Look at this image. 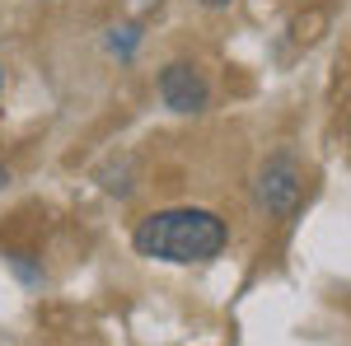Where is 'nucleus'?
Wrapping results in <instances>:
<instances>
[{
	"instance_id": "f03ea898",
	"label": "nucleus",
	"mask_w": 351,
	"mask_h": 346,
	"mask_svg": "<svg viewBox=\"0 0 351 346\" xmlns=\"http://www.w3.org/2000/svg\"><path fill=\"white\" fill-rule=\"evenodd\" d=\"M300 192H304V173L291 155H271L258 173V206L267 215H291L300 206Z\"/></svg>"
},
{
	"instance_id": "f257e3e1",
	"label": "nucleus",
	"mask_w": 351,
	"mask_h": 346,
	"mask_svg": "<svg viewBox=\"0 0 351 346\" xmlns=\"http://www.w3.org/2000/svg\"><path fill=\"white\" fill-rule=\"evenodd\" d=\"M136 253L141 258H155V262H211L220 258V248L230 243V230L216 211H202V206H173V211H155L136 225Z\"/></svg>"
},
{
	"instance_id": "20e7f679",
	"label": "nucleus",
	"mask_w": 351,
	"mask_h": 346,
	"mask_svg": "<svg viewBox=\"0 0 351 346\" xmlns=\"http://www.w3.org/2000/svg\"><path fill=\"white\" fill-rule=\"evenodd\" d=\"M197 5H206V10H225L230 0H197Z\"/></svg>"
},
{
	"instance_id": "39448f33",
	"label": "nucleus",
	"mask_w": 351,
	"mask_h": 346,
	"mask_svg": "<svg viewBox=\"0 0 351 346\" xmlns=\"http://www.w3.org/2000/svg\"><path fill=\"white\" fill-rule=\"evenodd\" d=\"M5 183H10V173H5V164H0V187H5Z\"/></svg>"
},
{
	"instance_id": "423d86ee",
	"label": "nucleus",
	"mask_w": 351,
	"mask_h": 346,
	"mask_svg": "<svg viewBox=\"0 0 351 346\" xmlns=\"http://www.w3.org/2000/svg\"><path fill=\"white\" fill-rule=\"evenodd\" d=\"M0 89H5V71H0Z\"/></svg>"
},
{
	"instance_id": "7ed1b4c3",
	"label": "nucleus",
	"mask_w": 351,
	"mask_h": 346,
	"mask_svg": "<svg viewBox=\"0 0 351 346\" xmlns=\"http://www.w3.org/2000/svg\"><path fill=\"white\" fill-rule=\"evenodd\" d=\"M160 99L173 108V112H202V108L211 103V89H206V80L197 75V66L173 61V66L160 71Z\"/></svg>"
}]
</instances>
